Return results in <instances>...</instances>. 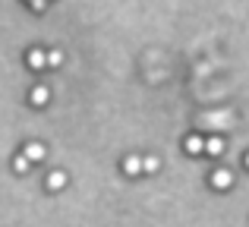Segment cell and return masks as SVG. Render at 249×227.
I'll return each instance as SVG.
<instances>
[{"instance_id":"1","label":"cell","mask_w":249,"mask_h":227,"mask_svg":"<svg viewBox=\"0 0 249 227\" xmlns=\"http://www.w3.org/2000/svg\"><path fill=\"white\" fill-rule=\"evenodd\" d=\"M208 183H212V190H231L233 186V174L227 171V167H218V171H212Z\"/></svg>"},{"instance_id":"2","label":"cell","mask_w":249,"mask_h":227,"mask_svg":"<svg viewBox=\"0 0 249 227\" xmlns=\"http://www.w3.org/2000/svg\"><path fill=\"white\" fill-rule=\"evenodd\" d=\"M67 180H70V177H67L63 171H51L48 177H44V186H48L51 192H60L63 186H67Z\"/></svg>"},{"instance_id":"3","label":"cell","mask_w":249,"mask_h":227,"mask_svg":"<svg viewBox=\"0 0 249 227\" xmlns=\"http://www.w3.org/2000/svg\"><path fill=\"white\" fill-rule=\"evenodd\" d=\"M25 63H29L32 70H44V67H48V51L32 48V51H29V57H25Z\"/></svg>"},{"instance_id":"4","label":"cell","mask_w":249,"mask_h":227,"mask_svg":"<svg viewBox=\"0 0 249 227\" xmlns=\"http://www.w3.org/2000/svg\"><path fill=\"white\" fill-rule=\"evenodd\" d=\"M224 148H227L224 136H208V139H205V155H212V158L224 155Z\"/></svg>"},{"instance_id":"5","label":"cell","mask_w":249,"mask_h":227,"mask_svg":"<svg viewBox=\"0 0 249 227\" xmlns=\"http://www.w3.org/2000/svg\"><path fill=\"white\" fill-rule=\"evenodd\" d=\"M22 155L32 161V164H35V161H44V155H48V152H44V145H41V142H29V145L22 148Z\"/></svg>"},{"instance_id":"6","label":"cell","mask_w":249,"mask_h":227,"mask_svg":"<svg viewBox=\"0 0 249 227\" xmlns=\"http://www.w3.org/2000/svg\"><path fill=\"white\" fill-rule=\"evenodd\" d=\"M183 148H186L189 155H199V152H205V139H199V136H186V139H183Z\"/></svg>"},{"instance_id":"7","label":"cell","mask_w":249,"mask_h":227,"mask_svg":"<svg viewBox=\"0 0 249 227\" xmlns=\"http://www.w3.org/2000/svg\"><path fill=\"white\" fill-rule=\"evenodd\" d=\"M48 98H51L48 86H35V88H32V105H35V107H44V105H48Z\"/></svg>"},{"instance_id":"8","label":"cell","mask_w":249,"mask_h":227,"mask_svg":"<svg viewBox=\"0 0 249 227\" xmlns=\"http://www.w3.org/2000/svg\"><path fill=\"white\" fill-rule=\"evenodd\" d=\"M123 171H126L129 177L142 174V158H139V155H129V158H123Z\"/></svg>"},{"instance_id":"9","label":"cell","mask_w":249,"mask_h":227,"mask_svg":"<svg viewBox=\"0 0 249 227\" xmlns=\"http://www.w3.org/2000/svg\"><path fill=\"white\" fill-rule=\"evenodd\" d=\"M231 120H233L231 114H205L202 117V123H214V126H227Z\"/></svg>"},{"instance_id":"10","label":"cell","mask_w":249,"mask_h":227,"mask_svg":"<svg viewBox=\"0 0 249 227\" xmlns=\"http://www.w3.org/2000/svg\"><path fill=\"white\" fill-rule=\"evenodd\" d=\"M158 167H161V161L155 158V155H142V171H145V174H155Z\"/></svg>"},{"instance_id":"11","label":"cell","mask_w":249,"mask_h":227,"mask_svg":"<svg viewBox=\"0 0 249 227\" xmlns=\"http://www.w3.org/2000/svg\"><path fill=\"white\" fill-rule=\"evenodd\" d=\"M29 167H32V161H29V158H25V155H22V152H19V155H16V158H13V171H16V174H25V171H29Z\"/></svg>"},{"instance_id":"12","label":"cell","mask_w":249,"mask_h":227,"mask_svg":"<svg viewBox=\"0 0 249 227\" xmlns=\"http://www.w3.org/2000/svg\"><path fill=\"white\" fill-rule=\"evenodd\" d=\"M63 63V51H48V67H60Z\"/></svg>"},{"instance_id":"13","label":"cell","mask_w":249,"mask_h":227,"mask_svg":"<svg viewBox=\"0 0 249 227\" xmlns=\"http://www.w3.org/2000/svg\"><path fill=\"white\" fill-rule=\"evenodd\" d=\"M32 13H44V6H48V0H29Z\"/></svg>"},{"instance_id":"14","label":"cell","mask_w":249,"mask_h":227,"mask_svg":"<svg viewBox=\"0 0 249 227\" xmlns=\"http://www.w3.org/2000/svg\"><path fill=\"white\" fill-rule=\"evenodd\" d=\"M243 161H246V167H249V152H246V158H243Z\"/></svg>"}]
</instances>
